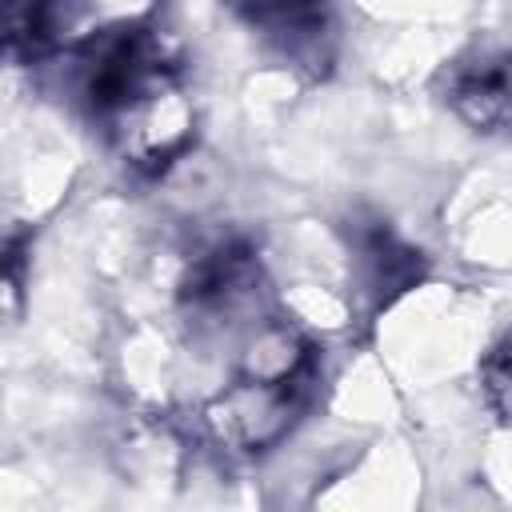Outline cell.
Segmentation results:
<instances>
[{
    "label": "cell",
    "mask_w": 512,
    "mask_h": 512,
    "mask_svg": "<svg viewBox=\"0 0 512 512\" xmlns=\"http://www.w3.org/2000/svg\"><path fill=\"white\" fill-rule=\"evenodd\" d=\"M304 408V380H256L240 376L208 408V432L236 452H260L288 436Z\"/></svg>",
    "instance_id": "6da1fadb"
},
{
    "label": "cell",
    "mask_w": 512,
    "mask_h": 512,
    "mask_svg": "<svg viewBox=\"0 0 512 512\" xmlns=\"http://www.w3.org/2000/svg\"><path fill=\"white\" fill-rule=\"evenodd\" d=\"M244 20L288 60L324 72L332 60V12L328 0H236Z\"/></svg>",
    "instance_id": "7a4b0ae2"
},
{
    "label": "cell",
    "mask_w": 512,
    "mask_h": 512,
    "mask_svg": "<svg viewBox=\"0 0 512 512\" xmlns=\"http://www.w3.org/2000/svg\"><path fill=\"white\" fill-rule=\"evenodd\" d=\"M452 104L460 108L464 120L476 128H500L508 116V84H504V64H480L476 72L460 76L452 88Z\"/></svg>",
    "instance_id": "3957f363"
},
{
    "label": "cell",
    "mask_w": 512,
    "mask_h": 512,
    "mask_svg": "<svg viewBox=\"0 0 512 512\" xmlns=\"http://www.w3.org/2000/svg\"><path fill=\"white\" fill-rule=\"evenodd\" d=\"M484 392L492 396V408L504 416V408H508V352L504 348H496L492 352V360L484 364Z\"/></svg>",
    "instance_id": "277c9868"
}]
</instances>
